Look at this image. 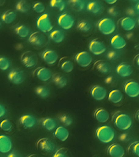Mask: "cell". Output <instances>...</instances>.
<instances>
[{
  "mask_svg": "<svg viewBox=\"0 0 139 157\" xmlns=\"http://www.w3.org/2000/svg\"><path fill=\"white\" fill-rule=\"evenodd\" d=\"M114 124L118 129L122 131H126L132 126L133 120L128 114L121 113L115 118Z\"/></svg>",
  "mask_w": 139,
  "mask_h": 157,
  "instance_id": "7a4b0ae2",
  "label": "cell"
},
{
  "mask_svg": "<svg viewBox=\"0 0 139 157\" xmlns=\"http://www.w3.org/2000/svg\"><path fill=\"white\" fill-rule=\"evenodd\" d=\"M116 72L122 77H127L133 73V69L130 64L126 63H122L118 65L116 68Z\"/></svg>",
  "mask_w": 139,
  "mask_h": 157,
  "instance_id": "e0dca14e",
  "label": "cell"
},
{
  "mask_svg": "<svg viewBox=\"0 0 139 157\" xmlns=\"http://www.w3.org/2000/svg\"><path fill=\"white\" fill-rule=\"evenodd\" d=\"M16 34L19 37L25 39L29 37L30 34V29L27 26L21 24L18 25L14 29Z\"/></svg>",
  "mask_w": 139,
  "mask_h": 157,
  "instance_id": "484cf974",
  "label": "cell"
},
{
  "mask_svg": "<svg viewBox=\"0 0 139 157\" xmlns=\"http://www.w3.org/2000/svg\"><path fill=\"white\" fill-rule=\"evenodd\" d=\"M58 25L64 30H68L71 29L75 23V20L73 16L69 13H62L57 19Z\"/></svg>",
  "mask_w": 139,
  "mask_h": 157,
  "instance_id": "ba28073f",
  "label": "cell"
},
{
  "mask_svg": "<svg viewBox=\"0 0 139 157\" xmlns=\"http://www.w3.org/2000/svg\"><path fill=\"white\" fill-rule=\"evenodd\" d=\"M5 1H0V6H3L4 4Z\"/></svg>",
  "mask_w": 139,
  "mask_h": 157,
  "instance_id": "816d5d0a",
  "label": "cell"
},
{
  "mask_svg": "<svg viewBox=\"0 0 139 157\" xmlns=\"http://www.w3.org/2000/svg\"><path fill=\"white\" fill-rule=\"evenodd\" d=\"M1 25H2V20H1V18H0V27H1Z\"/></svg>",
  "mask_w": 139,
  "mask_h": 157,
  "instance_id": "db71d44e",
  "label": "cell"
},
{
  "mask_svg": "<svg viewBox=\"0 0 139 157\" xmlns=\"http://www.w3.org/2000/svg\"><path fill=\"white\" fill-rule=\"evenodd\" d=\"M108 100L114 104L120 103L123 99V94L119 89H113L111 90L108 95Z\"/></svg>",
  "mask_w": 139,
  "mask_h": 157,
  "instance_id": "d4e9b609",
  "label": "cell"
},
{
  "mask_svg": "<svg viewBox=\"0 0 139 157\" xmlns=\"http://www.w3.org/2000/svg\"><path fill=\"white\" fill-rule=\"evenodd\" d=\"M105 2L108 5H113L117 2L116 0H111V1H105Z\"/></svg>",
  "mask_w": 139,
  "mask_h": 157,
  "instance_id": "681fc988",
  "label": "cell"
},
{
  "mask_svg": "<svg viewBox=\"0 0 139 157\" xmlns=\"http://www.w3.org/2000/svg\"><path fill=\"white\" fill-rule=\"evenodd\" d=\"M36 77L42 82H47L52 77V71L49 69L45 67H38L35 71Z\"/></svg>",
  "mask_w": 139,
  "mask_h": 157,
  "instance_id": "2e32d148",
  "label": "cell"
},
{
  "mask_svg": "<svg viewBox=\"0 0 139 157\" xmlns=\"http://www.w3.org/2000/svg\"><path fill=\"white\" fill-rule=\"evenodd\" d=\"M28 41L35 48L39 49L46 45L47 42V39L44 33L36 31L30 34Z\"/></svg>",
  "mask_w": 139,
  "mask_h": 157,
  "instance_id": "5b68a950",
  "label": "cell"
},
{
  "mask_svg": "<svg viewBox=\"0 0 139 157\" xmlns=\"http://www.w3.org/2000/svg\"><path fill=\"white\" fill-rule=\"evenodd\" d=\"M7 157H21L19 153L16 151H13L8 155Z\"/></svg>",
  "mask_w": 139,
  "mask_h": 157,
  "instance_id": "7dc6e473",
  "label": "cell"
},
{
  "mask_svg": "<svg viewBox=\"0 0 139 157\" xmlns=\"http://www.w3.org/2000/svg\"><path fill=\"white\" fill-rule=\"evenodd\" d=\"M94 117L95 119L99 122L104 123L109 120L110 114L106 109L103 108H100L95 111Z\"/></svg>",
  "mask_w": 139,
  "mask_h": 157,
  "instance_id": "603a6c76",
  "label": "cell"
},
{
  "mask_svg": "<svg viewBox=\"0 0 139 157\" xmlns=\"http://www.w3.org/2000/svg\"><path fill=\"white\" fill-rule=\"evenodd\" d=\"M11 62L6 56H0V70L3 71H7L10 67Z\"/></svg>",
  "mask_w": 139,
  "mask_h": 157,
  "instance_id": "d590c367",
  "label": "cell"
},
{
  "mask_svg": "<svg viewBox=\"0 0 139 157\" xmlns=\"http://www.w3.org/2000/svg\"><path fill=\"white\" fill-rule=\"evenodd\" d=\"M0 18L1 20L5 24H12L16 19L17 13L13 10H8L3 12Z\"/></svg>",
  "mask_w": 139,
  "mask_h": 157,
  "instance_id": "cb8c5ba5",
  "label": "cell"
},
{
  "mask_svg": "<svg viewBox=\"0 0 139 157\" xmlns=\"http://www.w3.org/2000/svg\"><path fill=\"white\" fill-rule=\"evenodd\" d=\"M13 144L10 137L5 135H0V153L6 154L12 150Z\"/></svg>",
  "mask_w": 139,
  "mask_h": 157,
  "instance_id": "9a60e30c",
  "label": "cell"
},
{
  "mask_svg": "<svg viewBox=\"0 0 139 157\" xmlns=\"http://www.w3.org/2000/svg\"><path fill=\"white\" fill-rule=\"evenodd\" d=\"M15 9L18 12L22 13H26L30 11L31 6L27 1L20 0L16 2Z\"/></svg>",
  "mask_w": 139,
  "mask_h": 157,
  "instance_id": "f546056e",
  "label": "cell"
},
{
  "mask_svg": "<svg viewBox=\"0 0 139 157\" xmlns=\"http://www.w3.org/2000/svg\"><path fill=\"white\" fill-rule=\"evenodd\" d=\"M36 25L40 32L43 33H50L53 29V25L48 13L41 14L37 18Z\"/></svg>",
  "mask_w": 139,
  "mask_h": 157,
  "instance_id": "277c9868",
  "label": "cell"
},
{
  "mask_svg": "<svg viewBox=\"0 0 139 157\" xmlns=\"http://www.w3.org/2000/svg\"><path fill=\"white\" fill-rule=\"evenodd\" d=\"M42 127L47 131H53L57 128V123L55 120L51 117H47L42 120L41 122Z\"/></svg>",
  "mask_w": 139,
  "mask_h": 157,
  "instance_id": "f1b7e54d",
  "label": "cell"
},
{
  "mask_svg": "<svg viewBox=\"0 0 139 157\" xmlns=\"http://www.w3.org/2000/svg\"><path fill=\"white\" fill-rule=\"evenodd\" d=\"M108 13L113 17H116L119 14V12L115 7H110L108 9Z\"/></svg>",
  "mask_w": 139,
  "mask_h": 157,
  "instance_id": "ee69618b",
  "label": "cell"
},
{
  "mask_svg": "<svg viewBox=\"0 0 139 157\" xmlns=\"http://www.w3.org/2000/svg\"><path fill=\"white\" fill-rule=\"evenodd\" d=\"M13 125L11 121L8 119H4L0 123V128L4 131H10L13 128Z\"/></svg>",
  "mask_w": 139,
  "mask_h": 157,
  "instance_id": "f35d334b",
  "label": "cell"
},
{
  "mask_svg": "<svg viewBox=\"0 0 139 157\" xmlns=\"http://www.w3.org/2000/svg\"><path fill=\"white\" fill-rule=\"evenodd\" d=\"M118 54L114 51H110L107 53V57L109 60H113L116 58Z\"/></svg>",
  "mask_w": 139,
  "mask_h": 157,
  "instance_id": "f6af8a7d",
  "label": "cell"
},
{
  "mask_svg": "<svg viewBox=\"0 0 139 157\" xmlns=\"http://www.w3.org/2000/svg\"><path fill=\"white\" fill-rule=\"evenodd\" d=\"M131 150L132 153L135 155L139 156V142L138 141L134 142L131 146Z\"/></svg>",
  "mask_w": 139,
  "mask_h": 157,
  "instance_id": "b9f144b4",
  "label": "cell"
},
{
  "mask_svg": "<svg viewBox=\"0 0 139 157\" xmlns=\"http://www.w3.org/2000/svg\"><path fill=\"white\" fill-rule=\"evenodd\" d=\"M35 93L40 98L42 99H46L49 96L50 90L47 87L40 86L35 88Z\"/></svg>",
  "mask_w": 139,
  "mask_h": 157,
  "instance_id": "d6a6232c",
  "label": "cell"
},
{
  "mask_svg": "<svg viewBox=\"0 0 139 157\" xmlns=\"http://www.w3.org/2000/svg\"><path fill=\"white\" fill-rule=\"evenodd\" d=\"M69 4L74 10L76 12L82 11L85 8V3L84 1L74 0L69 1Z\"/></svg>",
  "mask_w": 139,
  "mask_h": 157,
  "instance_id": "e575fe53",
  "label": "cell"
},
{
  "mask_svg": "<svg viewBox=\"0 0 139 157\" xmlns=\"http://www.w3.org/2000/svg\"><path fill=\"white\" fill-rule=\"evenodd\" d=\"M75 61L80 67H86L92 63L93 57L88 52L81 51L75 55Z\"/></svg>",
  "mask_w": 139,
  "mask_h": 157,
  "instance_id": "9c48e42d",
  "label": "cell"
},
{
  "mask_svg": "<svg viewBox=\"0 0 139 157\" xmlns=\"http://www.w3.org/2000/svg\"><path fill=\"white\" fill-rule=\"evenodd\" d=\"M95 66L99 72L103 74H107L111 70L110 65L103 60L97 61L95 64Z\"/></svg>",
  "mask_w": 139,
  "mask_h": 157,
  "instance_id": "4dcf8cb0",
  "label": "cell"
},
{
  "mask_svg": "<svg viewBox=\"0 0 139 157\" xmlns=\"http://www.w3.org/2000/svg\"><path fill=\"white\" fill-rule=\"evenodd\" d=\"M61 69L65 73H70L74 70V64L70 60H66L62 63L61 65Z\"/></svg>",
  "mask_w": 139,
  "mask_h": 157,
  "instance_id": "74e56055",
  "label": "cell"
},
{
  "mask_svg": "<svg viewBox=\"0 0 139 157\" xmlns=\"http://www.w3.org/2000/svg\"><path fill=\"white\" fill-rule=\"evenodd\" d=\"M91 94L95 100L101 101L105 99L107 96V91L104 87L97 85L91 88Z\"/></svg>",
  "mask_w": 139,
  "mask_h": 157,
  "instance_id": "4fadbf2b",
  "label": "cell"
},
{
  "mask_svg": "<svg viewBox=\"0 0 139 157\" xmlns=\"http://www.w3.org/2000/svg\"><path fill=\"white\" fill-rule=\"evenodd\" d=\"M97 28L102 34L104 35H109L115 31L116 25L115 22L112 18H104L99 21Z\"/></svg>",
  "mask_w": 139,
  "mask_h": 157,
  "instance_id": "3957f363",
  "label": "cell"
},
{
  "mask_svg": "<svg viewBox=\"0 0 139 157\" xmlns=\"http://www.w3.org/2000/svg\"><path fill=\"white\" fill-rule=\"evenodd\" d=\"M139 56L137 55V57H136V62L138 66H139Z\"/></svg>",
  "mask_w": 139,
  "mask_h": 157,
  "instance_id": "f907efd6",
  "label": "cell"
},
{
  "mask_svg": "<svg viewBox=\"0 0 139 157\" xmlns=\"http://www.w3.org/2000/svg\"><path fill=\"white\" fill-rule=\"evenodd\" d=\"M89 49L91 53L98 56L105 52L107 47L103 42L97 39H94L90 42Z\"/></svg>",
  "mask_w": 139,
  "mask_h": 157,
  "instance_id": "8fae6325",
  "label": "cell"
},
{
  "mask_svg": "<svg viewBox=\"0 0 139 157\" xmlns=\"http://www.w3.org/2000/svg\"><path fill=\"white\" fill-rule=\"evenodd\" d=\"M125 94L129 98H137L139 95V84L135 81H129L125 83L124 86Z\"/></svg>",
  "mask_w": 139,
  "mask_h": 157,
  "instance_id": "30bf717a",
  "label": "cell"
},
{
  "mask_svg": "<svg viewBox=\"0 0 139 157\" xmlns=\"http://www.w3.org/2000/svg\"><path fill=\"white\" fill-rule=\"evenodd\" d=\"M120 25L122 29L126 31H130L134 29L136 26L135 20L129 17H124L120 21Z\"/></svg>",
  "mask_w": 139,
  "mask_h": 157,
  "instance_id": "7402d4cb",
  "label": "cell"
},
{
  "mask_svg": "<svg viewBox=\"0 0 139 157\" xmlns=\"http://www.w3.org/2000/svg\"><path fill=\"white\" fill-rule=\"evenodd\" d=\"M102 7L100 2L97 1H93L88 3L86 9L89 12L93 14H96L101 12L102 10Z\"/></svg>",
  "mask_w": 139,
  "mask_h": 157,
  "instance_id": "1f68e13d",
  "label": "cell"
},
{
  "mask_svg": "<svg viewBox=\"0 0 139 157\" xmlns=\"http://www.w3.org/2000/svg\"><path fill=\"white\" fill-rule=\"evenodd\" d=\"M37 55L31 51L25 52L22 55L20 61L27 68H31L35 67L38 62Z\"/></svg>",
  "mask_w": 139,
  "mask_h": 157,
  "instance_id": "8992f818",
  "label": "cell"
},
{
  "mask_svg": "<svg viewBox=\"0 0 139 157\" xmlns=\"http://www.w3.org/2000/svg\"><path fill=\"white\" fill-rule=\"evenodd\" d=\"M28 157H37L36 155H31L29 156Z\"/></svg>",
  "mask_w": 139,
  "mask_h": 157,
  "instance_id": "f5cc1de1",
  "label": "cell"
},
{
  "mask_svg": "<svg viewBox=\"0 0 139 157\" xmlns=\"http://www.w3.org/2000/svg\"><path fill=\"white\" fill-rule=\"evenodd\" d=\"M6 113V109L5 107L2 104H0V118L3 117Z\"/></svg>",
  "mask_w": 139,
  "mask_h": 157,
  "instance_id": "bcb514c9",
  "label": "cell"
},
{
  "mask_svg": "<svg viewBox=\"0 0 139 157\" xmlns=\"http://www.w3.org/2000/svg\"><path fill=\"white\" fill-rule=\"evenodd\" d=\"M41 58L47 64L52 65L54 64L58 61V55L55 50L47 49L42 53Z\"/></svg>",
  "mask_w": 139,
  "mask_h": 157,
  "instance_id": "5bb4252c",
  "label": "cell"
},
{
  "mask_svg": "<svg viewBox=\"0 0 139 157\" xmlns=\"http://www.w3.org/2000/svg\"><path fill=\"white\" fill-rule=\"evenodd\" d=\"M49 36L52 41L58 44L62 43L65 39V34L63 31L59 29L51 31Z\"/></svg>",
  "mask_w": 139,
  "mask_h": 157,
  "instance_id": "4316f807",
  "label": "cell"
},
{
  "mask_svg": "<svg viewBox=\"0 0 139 157\" xmlns=\"http://www.w3.org/2000/svg\"><path fill=\"white\" fill-rule=\"evenodd\" d=\"M33 10L38 13H43L46 10V6L42 2H35L32 6Z\"/></svg>",
  "mask_w": 139,
  "mask_h": 157,
  "instance_id": "ab89813d",
  "label": "cell"
},
{
  "mask_svg": "<svg viewBox=\"0 0 139 157\" xmlns=\"http://www.w3.org/2000/svg\"><path fill=\"white\" fill-rule=\"evenodd\" d=\"M77 28L80 31L83 33H87L92 28V25L90 22L86 21H82L79 22L77 25Z\"/></svg>",
  "mask_w": 139,
  "mask_h": 157,
  "instance_id": "8d00e7d4",
  "label": "cell"
},
{
  "mask_svg": "<svg viewBox=\"0 0 139 157\" xmlns=\"http://www.w3.org/2000/svg\"><path fill=\"white\" fill-rule=\"evenodd\" d=\"M38 148L47 153H52L55 150L56 146L54 142L49 139L42 138L39 140L37 143Z\"/></svg>",
  "mask_w": 139,
  "mask_h": 157,
  "instance_id": "7c38bea8",
  "label": "cell"
},
{
  "mask_svg": "<svg viewBox=\"0 0 139 157\" xmlns=\"http://www.w3.org/2000/svg\"><path fill=\"white\" fill-rule=\"evenodd\" d=\"M52 82L58 88H62L67 86L68 80L60 74H56L52 77Z\"/></svg>",
  "mask_w": 139,
  "mask_h": 157,
  "instance_id": "83f0119b",
  "label": "cell"
},
{
  "mask_svg": "<svg viewBox=\"0 0 139 157\" xmlns=\"http://www.w3.org/2000/svg\"><path fill=\"white\" fill-rule=\"evenodd\" d=\"M108 153L111 157H124L125 151L121 145L115 143L108 147Z\"/></svg>",
  "mask_w": 139,
  "mask_h": 157,
  "instance_id": "ac0fdd59",
  "label": "cell"
},
{
  "mask_svg": "<svg viewBox=\"0 0 139 157\" xmlns=\"http://www.w3.org/2000/svg\"><path fill=\"white\" fill-rule=\"evenodd\" d=\"M96 136L98 140L103 144L112 142L115 137L114 129L108 125H103L98 127L96 131Z\"/></svg>",
  "mask_w": 139,
  "mask_h": 157,
  "instance_id": "6da1fadb",
  "label": "cell"
},
{
  "mask_svg": "<svg viewBox=\"0 0 139 157\" xmlns=\"http://www.w3.org/2000/svg\"><path fill=\"white\" fill-rule=\"evenodd\" d=\"M110 44L113 48L118 50L124 48L127 44L126 40L123 36L117 34L111 38Z\"/></svg>",
  "mask_w": 139,
  "mask_h": 157,
  "instance_id": "ffe728a7",
  "label": "cell"
},
{
  "mask_svg": "<svg viewBox=\"0 0 139 157\" xmlns=\"http://www.w3.org/2000/svg\"><path fill=\"white\" fill-rule=\"evenodd\" d=\"M54 137L61 142H65L69 138V132L68 129L63 126H59L55 129Z\"/></svg>",
  "mask_w": 139,
  "mask_h": 157,
  "instance_id": "44dd1931",
  "label": "cell"
},
{
  "mask_svg": "<svg viewBox=\"0 0 139 157\" xmlns=\"http://www.w3.org/2000/svg\"><path fill=\"white\" fill-rule=\"evenodd\" d=\"M52 157H68L66 153L62 149L57 150L53 155Z\"/></svg>",
  "mask_w": 139,
  "mask_h": 157,
  "instance_id": "7bdbcfd3",
  "label": "cell"
},
{
  "mask_svg": "<svg viewBox=\"0 0 139 157\" xmlns=\"http://www.w3.org/2000/svg\"><path fill=\"white\" fill-rule=\"evenodd\" d=\"M60 121L65 126H71L73 123V120L71 117L65 115H62L59 118Z\"/></svg>",
  "mask_w": 139,
  "mask_h": 157,
  "instance_id": "60d3db41",
  "label": "cell"
},
{
  "mask_svg": "<svg viewBox=\"0 0 139 157\" xmlns=\"http://www.w3.org/2000/svg\"><path fill=\"white\" fill-rule=\"evenodd\" d=\"M49 4L51 7L58 10L60 12H62L65 9V2L62 0H52Z\"/></svg>",
  "mask_w": 139,
  "mask_h": 157,
  "instance_id": "836d02e7",
  "label": "cell"
},
{
  "mask_svg": "<svg viewBox=\"0 0 139 157\" xmlns=\"http://www.w3.org/2000/svg\"><path fill=\"white\" fill-rule=\"evenodd\" d=\"M36 118L31 115H25L19 119V122L21 126L25 129L32 128L36 125Z\"/></svg>",
  "mask_w": 139,
  "mask_h": 157,
  "instance_id": "d6986e66",
  "label": "cell"
},
{
  "mask_svg": "<svg viewBox=\"0 0 139 157\" xmlns=\"http://www.w3.org/2000/svg\"><path fill=\"white\" fill-rule=\"evenodd\" d=\"M8 78L11 83L19 85L24 83L26 75L24 71L20 68H13L8 73Z\"/></svg>",
  "mask_w": 139,
  "mask_h": 157,
  "instance_id": "52a82bcc",
  "label": "cell"
},
{
  "mask_svg": "<svg viewBox=\"0 0 139 157\" xmlns=\"http://www.w3.org/2000/svg\"><path fill=\"white\" fill-rule=\"evenodd\" d=\"M113 80V77L112 76H108V77H106L105 79V83H107V84H110V83H112Z\"/></svg>",
  "mask_w": 139,
  "mask_h": 157,
  "instance_id": "c3c4849f",
  "label": "cell"
}]
</instances>
